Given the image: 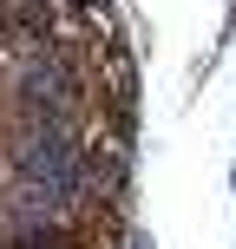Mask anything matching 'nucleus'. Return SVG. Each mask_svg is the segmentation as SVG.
<instances>
[{
	"label": "nucleus",
	"instance_id": "1",
	"mask_svg": "<svg viewBox=\"0 0 236 249\" xmlns=\"http://www.w3.org/2000/svg\"><path fill=\"white\" fill-rule=\"evenodd\" d=\"M73 92H79L73 66L53 59V53H39V59H26V66H20V99L33 105V112H46V105H73Z\"/></svg>",
	"mask_w": 236,
	"mask_h": 249
}]
</instances>
